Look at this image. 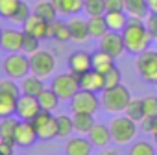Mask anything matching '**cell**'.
Masks as SVG:
<instances>
[{
  "mask_svg": "<svg viewBox=\"0 0 157 155\" xmlns=\"http://www.w3.org/2000/svg\"><path fill=\"white\" fill-rule=\"evenodd\" d=\"M144 24H146V28H148L151 39H157V13H151V11H150L148 17L144 19Z\"/></svg>",
  "mask_w": 157,
  "mask_h": 155,
  "instance_id": "7bdbcfd3",
  "label": "cell"
},
{
  "mask_svg": "<svg viewBox=\"0 0 157 155\" xmlns=\"http://www.w3.org/2000/svg\"><path fill=\"white\" fill-rule=\"evenodd\" d=\"M128 155H157V149L148 140H135L129 146Z\"/></svg>",
  "mask_w": 157,
  "mask_h": 155,
  "instance_id": "836d02e7",
  "label": "cell"
},
{
  "mask_svg": "<svg viewBox=\"0 0 157 155\" xmlns=\"http://www.w3.org/2000/svg\"><path fill=\"white\" fill-rule=\"evenodd\" d=\"M155 89H157V81H155Z\"/></svg>",
  "mask_w": 157,
  "mask_h": 155,
  "instance_id": "681fc988",
  "label": "cell"
},
{
  "mask_svg": "<svg viewBox=\"0 0 157 155\" xmlns=\"http://www.w3.org/2000/svg\"><path fill=\"white\" fill-rule=\"evenodd\" d=\"M39 37H35V35H32V33H28V32H24V37H22V54H26V55H32V54H35L37 50H39Z\"/></svg>",
  "mask_w": 157,
  "mask_h": 155,
  "instance_id": "d590c367",
  "label": "cell"
},
{
  "mask_svg": "<svg viewBox=\"0 0 157 155\" xmlns=\"http://www.w3.org/2000/svg\"><path fill=\"white\" fill-rule=\"evenodd\" d=\"M100 107H102L100 96L96 93H91V91H82L80 89L78 94L70 100L72 113H89V115H94Z\"/></svg>",
  "mask_w": 157,
  "mask_h": 155,
  "instance_id": "9c48e42d",
  "label": "cell"
},
{
  "mask_svg": "<svg viewBox=\"0 0 157 155\" xmlns=\"http://www.w3.org/2000/svg\"><path fill=\"white\" fill-rule=\"evenodd\" d=\"M44 91V81L39 76H26L21 83V94H30V96H39Z\"/></svg>",
  "mask_w": 157,
  "mask_h": 155,
  "instance_id": "44dd1931",
  "label": "cell"
},
{
  "mask_svg": "<svg viewBox=\"0 0 157 155\" xmlns=\"http://www.w3.org/2000/svg\"><path fill=\"white\" fill-rule=\"evenodd\" d=\"M15 140H6V138H0V151L4 155H13V149H15Z\"/></svg>",
  "mask_w": 157,
  "mask_h": 155,
  "instance_id": "ee69618b",
  "label": "cell"
},
{
  "mask_svg": "<svg viewBox=\"0 0 157 155\" xmlns=\"http://www.w3.org/2000/svg\"><path fill=\"white\" fill-rule=\"evenodd\" d=\"M0 155H4V153H2V151H0Z\"/></svg>",
  "mask_w": 157,
  "mask_h": 155,
  "instance_id": "f907efd6",
  "label": "cell"
},
{
  "mask_svg": "<svg viewBox=\"0 0 157 155\" xmlns=\"http://www.w3.org/2000/svg\"><path fill=\"white\" fill-rule=\"evenodd\" d=\"M129 102H131V93L126 85H117L111 89H104L100 93L102 109L111 115H122Z\"/></svg>",
  "mask_w": 157,
  "mask_h": 155,
  "instance_id": "7a4b0ae2",
  "label": "cell"
},
{
  "mask_svg": "<svg viewBox=\"0 0 157 155\" xmlns=\"http://www.w3.org/2000/svg\"><path fill=\"white\" fill-rule=\"evenodd\" d=\"M98 48L104 50L105 54H109L111 57H120L126 52V44L122 39L120 32H107L102 39H98Z\"/></svg>",
  "mask_w": 157,
  "mask_h": 155,
  "instance_id": "30bf717a",
  "label": "cell"
},
{
  "mask_svg": "<svg viewBox=\"0 0 157 155\" xmlns=\"http://www.w3.org/2000/svg\"><path fill=\"white\" fill-rule=\"evenodd\" d=\"M83 11L89 17H102V15H105V0H85Z\"/></svg>",
  "mask_w": 157,
  "mask_h": 155,
  "instance_id": "e575fe53",
  "label": "cell"
},
{
  "mask_svg": "<svg viewBox=\"0 0 157 155\" xmlns=\"http://www.w3.org/2000/svg\"><path fill=\"white\" fill-rule=\"evenodd\" d=\"M115 66V57H111L109 54H105L104 50H96V52H93V68L94 70H98V72H102V74H105L107 70H111Z\"/></svg>",
  "mask_w": 157,
  "mask_h": 155,
  "instance_id": "4316f807",
  "label": "cell"
},
{
  "mask_svg": "<svg viewBox=\"0 0 157 155\" xmlns=\"http://www.w3.org/2000/svg\"><path fill=\"white\" fill-rule=\"evenodd\" d=\"M104 81H105V89L122 85V72H120V68H118L117 65H115L111 70H107V72L104 74Z\"/></svg>",
  "mask_w": 157,
  "mask_h": 155,
  "instance_id": "8d00e7d4",
  "label": "cell"
},
{
  "mask_svg": "<svg viewBox=\"0 0 157 155\" xmlns=\"http://www.w3.org/2000/svg\"><path fill=\"white\" fill-rule=\"evenodd\" d=\"M140 127L144 133H150L157 140V116H144V120L140 122Z\"/></svg>",
  "mask_w": 157,
  "mask_h": 155,
  "instance_id": "60d3db41",
  "label": "cell"
},
{
  "mask_svg": "<svg viewBox=\"0 0 157 155\" xmlns=\"http://www.w3.org/2000/svg\"><path fill=\"white\" fill-rule=\"evenodd\" d=\"M2 70L11 80H24L30 74V55L21 52L8 54L6 59L2 61Z\"/></svg>",
  "mask_w": 157,
  "mask_h": 155,
  "instance_id": "5b68a950",
  "label": "cell"
},
{
  "mask_svg": "<svg viewBox=\"0 0 157 155\" xmlns=\"http://www.w3.org/2000/svg\"><path fill=\"white\" fill-rule=\"evenodd\" d=\"M87 138L91 140V144L94 148H107V144L113 140L111 138V131H109V126L102 124V122H96L91 131L87 133Z\"/></svg>",
  "mask_w": 157,
  "mask_h": 155,
  "instance_id": "e0dca14e",
  "label": "cell"
},
{
  "mask_svg": "<svg viewBox=\"0 0 157 155\" xmlns=\"http://www.w3.org/2000/svg\"><path fill=\"white\" fill-rule=\"evenodd\" d=\"M105 11H124V0H105Z\"/></svg>",
  "mask_w": 157,
  "mask_h": 155,
  "instance_id": "f6af8a7d",
  "label": "cell"
},
{
  "mask_svg": "<svg viewBox=\"0 0 157 155\" xmlns=\"http://www.w3.org/2000/svg\"><path fill=\"white\" fill-rule=\"evenodd\" d=\"M19 120H15L13 116L2 118L0 122V138H6V140H15V131H17Z\"/></svg>",
  "mask_w": 157,
  "mask_h": 155,
  "instance_id": "1f68e13d",
  "label": "cell"
},
{
  "mask_svg": "<svg viewBox=\"0 0 157 155\" xmlns=\"http://www.w3.org/2000/svg\"><path fill=\"white\" fill-rule=\"evenodd\" d=\"M37 131L33 127L32 122L28 120H19V126H17V131H15V144L21 146V148H30L35 144L37 140Z\"/></svg>",
  "mask_w": 157,
  "mask_h": 155,
  "instance_id": "9a60e30c",
  "label": "cell"
},
{
  "mask_svg": "<svg viewBox=\"0 0 157 155\" xmlns=\"http://www.w3.org/2000/svg\"><path fill=\"white\" fill-rule=\"evenodd\" d=\"M155 41H157V39H155Z\"/></svg>",
  "mask_w": 157,
  "mask_h": 155,
  "instance_id": "816d5d0a",
  "label": "cell"
},
{
  "mask_svg": "<svg viewBox=\"0 0 157 155\" xmlns=\"http://www.w3.org/2000/svg\"><path fill=\"white\" fill-rule=\"evenodd\" d=\"M124 115H126V116H129L133 122L140 124V122L144 120V116H146V113H144V104H142V98H131V102L128 104V107H126Z\"/></svg>",
  "mask_w": 157,
  "mask_h": 155,
  "instance_id": "f546056e",
  "label": "cell"
},
{
  "mask_svg": "<svg viewBox=\"0 0 157 155\" xmlns=\"http://www.w3.org/2000/svg\"><path fill=\"white\" fill-rule=\"evenodd\" d=\"M122 39L126 44V52L137 55L146 52L151 43V35L142 19H129L128 26L122 30Z\"/></svg>",
  "mask_w": 157,
  "mask_h": 155,
  "instance_id": "6da1fadb",
  "label": "cell"
},
{
  "mask_svg": "<svg viewBox=\"0 0 157 155\" xmlns=\"http://www.w3.org/2000/svg\"><path fill=\"white\" fill-rule=\"evenodd\" d=\"M33 13L39 15L41 19H44L46 22H54V21H57V13L59 11L52 4V0H39V2L35 4V8H33Z\"/></svg>",
  "mask_w": 157,
  "mask_h": 155,
  "instance_id": "484cf974",
  "label": "cell"
},
{
  "mask_svg": "<svg viewBox=\"0 0 157 155\" xmlns=\"http://www.w3.org/2000/svg\"><path fill=\"white\" fill-rule=\"evenodd\" d=\"M105 22L109 26V32H120L128 26L129 22V15L126 11H105Z\"/></svg>",
  "mask_w": 157,
  "mask_h": 155,
  "instance_id": "7402d4cb",
  "label": "cell"
},
{
  "mask_svg": "<svg viewBox=\"0 0 157 155\" xmlns=\"http://www.w3.org/2000/svg\"><path fill=\"white\" fill-rule=\"evenodd\" d=\"M109 131H111V138L115 144L126 146V144H131L135 140L139 127H137V122H133L129 116L117 115L109 122Z\"/></svg>",
  "mask_w": 157,
  "mask_h": 155,
  "instance_id": "3957f363",
  "label": "cell"
},
{
  "mask_svg": "<svg viewBox=\"0 0 157 155\" xmlns=\"http://www.w3.org/2000/svg\"><path fill=\"white\" fill-rule=\"evenodd\" d=\"M144 104V113L146 116H157V96L155 94H148L142 98Z\"/></svg>",
  "mask_w": 157,
  "mask_h": 155,
  "instance_id": "ab89813d",
  "label": "cell"
},
{
  "mask_svg": "<svg viewBox=\"0 0 157 155\" xmlns=\"http://www.w3.org/2000/svg\"><path fill=\"white\" fill-rule=\"evenodd\" d=\"M52 37L59 43H67L72 39L70 35V28H68V22H63V21H54L52 22Z\"/></svg>",
  "mask_w": 157,
  "mask_h": 155,
  "instance_id": "4dcf8cb0",
  "label": "cell"
},
{
  "mask_svg": "<svg viewBox=\"0 0 157 155\" xmlns=\"http://www.w3.org/2000/svg\"><path fill=\"white\" fill-rule=\"evenodd\" d=\"M39 140H52L57 137V116L50 111H41L33 120H32Z\"/></svg>",
  "mask_w": 157,
  "mask_h": 155,
  "instance_id": "ba28073f",
  "label": "cell"
},
{
  "mask_svg": "<svg viewBox=\"0 0 157 155\" xmlns=\"http://www.w3.org/2000/svg\"><path fill=\"white\" fill-rule=\"evenodd\" d=\"M72 124H74V131L76 133L87 135L96 122H94V115H89V113H74L72 115Z\"/></svg>",
  "mask_w": 157,
  "mask_h": 155,
  "instance_id": "cb8c5ba5",
  "label": "cell"
},
{
  "mask_svg": "<svg viewBox=\"0 0 157 155\" xmlns=\"http://www.w3.org/2000/svg\"><path fill=\"white\" fill-rule=\"evenodd\" d=\"M30 15H32V9H30V6H28L26 2H21L19 9L15 11V15H13L10 21H11V22H15V24H21V26H24V22L30 19Z\"/></svg>",
  "mask_w": 157,
  "mask_h": 155,
  "instance_id": "f35d334b",
  "label": "cell"
},
{
  "mask_svg": "<svg viewBox=\"0 0 157 155\" xmlns=\"http://www.w3.org/2000/svg\"><path fill=\"white\" fill-rule=\"evenodd\" d=\"M98 155H120V153H118L117 149H102Z\"/></svg>",
  "mask_w": 157,
  "mask_h": 155,
  "instance_id": "7dc6e473",
  "label": "cell"
},
{
  "mask_svg": "<svg viewBox=\"0 0 157 155\" xmlns=\"http://www.w3.org/2000/svg\"><path fill=\"white\" fill-rule=\"evenodd\" d=\"M22 0H0V17L4 19H11L15 15V11L19 9Z\"/></svg>",
  "mask_w": 157,
  "mask_h": 155,
  "instance_id": "74e56055",
  "label": "cell"
},
{
  "mask_svg": "<svg viewBox=\"0 0 157 155\" xmlns=\"http://www.w3.org/2000/svg\"><path fill=\"white\" fill-rule=\"evenodd\" d=\"M22 32H28L39 39H50L52 37V22H46L44 19H41L39 15L32 13L30 19L24 22V30Z\"/></svg>",
  "mask_w": 157,
  "mask_h": 155,
  "instance_id": "4fadbf2b",
  "label": "cell"
},
{
  "mask_svg": "<svg viewBox=\"0 0 157 155\" xmlns=\"http://www.w3.org/2000/svg\"><path fill=\"white\" fill-rule=\"evenodd\" d=\"M50 87L59 96V100L70 102L78 94V91H80V76L72 74L70 70L68 72H63V74H57V76H54Z\"/></svg>",
  "mask_w": 157,
  "mask_h": 155,
  "instance_id": "277c9868",
  "label": "cell"
},
{
  "mask_svg": "<svg viewBox=\"0 0 157 155\" xmlns=\"http://www.w3.org/2000/svg\"><path fill=\"white\" fill-rule=\"evenodd\" d=\"M41 104L35 96H30V94H21L19 100H17V116L21 120H28L32 122L39 113H41Z\"/></svg>",
  "mask_w": 157,
  "mask_h": 155,
  "instance_id": "8fae6325",
  "label": "cell"
},
{
  "mask_svg": "<svg viewBox=\"0 0 157 155\" xmlns=\"http://www.w3.org/2000/svg\"><path fill=\"white\" fill-rule=\"evenodd\" d=\"M52 4L61 15H78L83 9L85 0H52Z\"/></svg>",
  "mask_w": 157,
  "mask_h": 155,
  "instance_id": "603a6c76",
  "label": "cell"
},
{
  "mask_svg": "<svg viewBox=\"0 0 157 155\" xmlns=\"http://www.w3.org/2000/svg\"><path fill=\"white\" fill-rule=\"evenodd\" d=\"M124 11L129 15V19H146L150 13L148 0H124Z\"/></svg>",
  "mask_w": 157,
  "mask_h": 155,
  "instance_id": "d6986e66",
  "label": "cell"
},
{
  "mask_svg": "<svg viewBox=\"0 0 157 155\" xmlns=\"http://www.w3.org/2000/svg\"><path fill=\"white\" fill-rule=\"evenodd\" d=\"M22 37H24V32H21V30H15V28L2 30V35H0V48L6 50L8 54L21 52L22 50Z\"/></svg>",
  "mask_w": 157,
  "mask_h": 155,
  "instance_id": "5bb4252c",
  "label": "cell"
},
{
  "mask_svg": "<svg viewBox=\"0 0 157 155\" xmlns=\"http://www.w3.org/2000/svg\"><path fill=\"white\" fill-rule=\"evenodd\" d=\"M72 133H74L72 116H68V115H57V137L59 138H70Z\"/></svg>",
  "mask_w": 157,
  "mask_h": 155,
  "instance_id": "d6a6232c",
  "label": "cell"
},
{
  "mask_svg": "<svg viewBox=\"0 0 157 155\" xmlns=\"http://www.w3.org/2000/svg\"><path fill=\"white\" fill-rule=\"evenodd\" d=\"M148 6L151 13H157V0H148Z\"/></svg>",
  "mask_w": 157,
  "mask_h": 155,
  "instance_id": "bcb514c9",
  "label": "cell"
},
{
  "mask_svg": "<svg viewBox=\"0 0 157 155\" xmlns=\"http://www.w3.org/2000/svg\"><path fill=\"white\" fill-rule=\"evenodd\" d=\"M80 89L82 91H91V93H102L105 89V81H104V74L91 68L89 72L80 76Z\"/></svg>",
  "mask_w": 157,
  "mask_h": 155,
  "instance_id": "2e32d148",
  "label": "cell"
},
{
  "mask_svg": "<svg viewBox=\"0 0 157 155\" xmlns=\"http://www.w3.org/2000/svg\"><path fill=\"white\" fill-rule=\"evenodd\" d=\"M68 70L76 76H82L93 68V54L85 50H76L68 55Z\"/></svg>",
  "mask_w": 157,
  "mask_h": 155,
  "instance_id": "7c38bea8",
  "label": "cell"
},
{
  "mask_svg": "<svg viewBox=\"0 0 157 155\" xmlns=\"http://www.w3.org/2000/svg\"><path fill=\"white\" fill-rule=\"evenodd\" d=\"M0 91L15 94V96H21V85H17L15 80H11V78H4V80H0Z\"/></svg>",
  "mask_w": 157,
  "mask_h": 155,
  "instance_id": "b9f144b4",
  "label": "cell"
},
{
  "mask_svg": "<svg viewBox=\"0 0 157 155\" xmlns=\"http://www.w3.org/2000/svg\"><path fill=\"white\" fill-rule=\"evenodd\" d=\"M68 28H70L72 41H76V43H85V41L91 37V35H89V24H87V21H83V19H78V17L70 19V21H68Z\"/></svg>",
  "mask_w": 157,
  "mask_h": 155,
  "instance_id": "ffe728a7",
  "label": "cell"
},
{
  "mask_svg": "<svg viewBox=\"0 0 157 155\" xmlns=\"http://www.w3.org/2000/svg\"><path fill=\"white\" fill-rule=\"evenodd\" d=\"M93 144L85 137H70L65 144V155H91Z\"/></svg>",
  "mask_w": 157,
  "mask_h": 155,
  "instance_id": "ac0fdd59",
  "label": "cell"
},
{
  "mask_svg": "<svg viewBox=\"0 0 157 155\" xmlns=\"http://www.w3.org/2000/svg\"><path fill=\"white\" fill-rule=\"evenodd\" d=\"M17 100L19 96L0 91V118H8L17 113Z\"/></svg>",
  "mask_w": 157,
  "mask_h": 155,
  "instance_id": "d4e9b609",
  "label": "cell"
},
{
  "mask_svg": "<svg viewBox=\"0 0 157 155\" xmlns=\"http://www.w3.org/2000/svg\"><path fill=\"white\" fill-rule=\"evenodd\" d=\"M135 68L139 76L146 83H155L157 81V50H146L137 55Z\"/></svg>",
  "mask_w": 157,
  "mask_h": 155,
  "instance_id": "8992f818",
  "label": "cell"
},
{
  "mask_svg": "<svg viewBox=\"0 0 157 155\" xmlns=\"http://www.w3.org/2000/svg\"><path fill=\"white\" fill-rule=\"evenodd\" d=\"M87 24H89V35H91L93 39H102V37L109 32V26H107L104 15H102V17H89Z\"/></svg>",
  "mask_w": 157,
  "mask_h": 155,
  "instance_id": "f1b7e54d",
  "label": "cell"
},
{
  "mask_svg": "<svg viewBox=\"0 0 157 155\" xmlns=\"http://www.w3.org/2000/svg\"><path fill=\"white\" fill-rule=\"evenodd\" d=\"M37 100H39V104H41V109L43 111H50V113H54L57 107H59V96L54 93V89L50 87H44V91L37 96Z\"/></svg>",
  "mask_w": 157,
  "mask_h": 155,
  "instance_id": "83f0119b",
  "label": "cell"
},
{
  "mask_svg": "<svg viewBox=\"0 0 157 155\" xmlns=\"http://www.w3.org/2000/svg\"><path fill=\"white\" fill-rule=\"evenodd\" d=\"M56 70V57L46 50H37L30 55V74L39 78H48Z\"/></svg>",
  "mask_w": 157,
  "mask_h": 155,
  "instance_id": "52a82bcc",
  "label": "cell"
},
{
  "mask_svg": "<svg viewBox=\"0 0 157 155\" xmlns=\"http://www.w3.org/2000/svg\"><path fill=\"white\" fill-rule=\"evenodd\" d=\"M0 35H2V28H0Z\"/></svg>",
  "mask_w": 157,
  "mask_h": 155,
  "instance_id": "c3c4849f",
  "label": "cell"
}]
</instances>
